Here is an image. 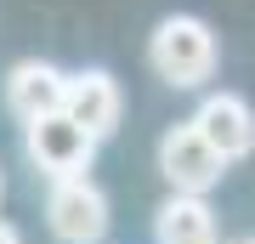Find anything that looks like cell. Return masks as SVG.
Here are the masks:
<instances>
[{
  "label": "cell",
  "mask_w": 255,
  "mask_h": 244,
  "mask_svg": "<svg viewBox=\"0 0 255 244\" xmlns=\"http://www.w3.org/2000/svg\"><path fill=\"white\" fill-rule=\"evenodd\" d=\"M216 63H221V45H216V28L204 17L176 11V17H164L153 34H147V68H153L164 85H176V91H199L210 74H216Z\"/></svg>",
  "instance_id": "6da1fadb"
},
{
  "label": "cell",
  "mask_w": 255,
  "mask_h": 244,
  "mask_svg": "<svg viewBox=\"0 0 255 244\" xmlns=\"http://www.w3.org/2000/svg\"><path fill=\"white\" fill-rule=\"evenodd\" d=\"M108 193L97 188L91 176H63L51 182L46 193V227L57 244H97L102 233H108Z\"/></svg>",
  "instance_id": "7a4b0ae2"
},
{
  "label": "cell",
  "mask_w": 255,
  "mask_h": 244,
  "mask_svg": "<svg viewBox=\"0 0 255 244\" xmlns=\"http://www.w3.org/2000/svg\"><path fill=\"white\" fill-rule=\"evenodd\" d=\"M23 154H28V165H34L40 176L63 182V176H85L97 142L74 125L68 114H46V119H34V125H23Z\"/></svg>",
  "instance_id": "3957f363"
},
{
  "label": "cell",
  "mask_w": 255,
  "mask_h": 244,
  "mask_svg": "<svg viewBox=\"0 0 255 244\" xmlns=\"http://www.w3.org/2000/svg\"><path fill=\"white\" fill-rule=\"evenodd\" d=\"M187 125L210 142V154H216L221 165H233V159L255 154V108L238 97V91H210L199 108H193Z\"/></svg>",
  "instance_id": "277c9868"
},
{
  "label": "cell",
  "mask_w": 255,
  "mask_h": 244,
  "mask_svg": "<svg viewBox=\"0 0 255 244\" xmlns=\"http://www.w3.org/2000/svg\"><path fill=\"white\" fill-rule=\"evenodd\" d=\"M159 171H164V182H170V193H193V199H204V193L227 176V165L210 154V142L182 119V125H170V131L159 136Z\"/></svg>",
  "instance_id": "5b68a950"
},
{
  "label": "cell",
  "mask_w": 255,
  "mask_h": 244,
  "mask_svg": "<svg viewBox=\"0 0 255 244\" xmlns=\"http://www.w3.org/2000/svg\"><path fill=\"white\" fill-rule=\"evenodd\" d=\"M63 114L80 125L91 142L119 131V114H125V97H119V80L108 68H80L68 74V91H63Z\"/></svg>",
  "instance_id": "8992f818"
},
{
  "label": "cell",
  "mask_w": 255,
  "mask_h": 244,
  "mask_svg": "<svg viewBox=\"0 0 255 244\" xmlns=\"http://www.w3.org/2000/svg\"><path fill=\"white\" fill-rule=\"evenodd\" d=\"M63 91H68V74L57 63H40V57H28L6 74V108L23 119V125H34V119L46 114H63Z\"/></svg>",
  "instance_id": "52a82bcc"
},
{
  "label": "cell",
  "mask_w": 255,
  "mask_h": 244,
  "mask_svg": "<svg viewBox=\"0 0 255 244\" xmlns=\"http://www.w3.org/2000/svg\"><path fill=\"white\" fill-rule=\"evenodd\" d=\"M153 239L159 244H221V222L210 199H193V193H170L153 210Z\"/></svg>",
  "instance_id": "ba28073f"
},
{
  "label": "cell",
  "mask_w": 255,
  "mask_h": 244,
  "mask_svg": "<svg viewBox=\"0 0 255 244\" xmlns=\"http://www.w3.org/2000/svg\"><path fill=\"white\" fill-rule=\"evenodd\" d=\"M0 244H23V233H17L11 222H0Z\"/></svg>",
  "instance_id": "9c48e42d"
},
{
  "label": "cell",
  "mask_w": 255,
  "mask_h": 244,
  "mask_svg": "<svg viewBox=\"0 0 255 244\" xmlns=\"http://www.w3.org/2000/svg\"><path fill=\"white\" fill-rule=\"evenodd\" d=\"M0 199H6V176H0Z\"/></svg>",
  "instance_id": "30bf717a"
},
{
  "label": "cell",
  "mask_w": 255,
  "mask_h": 244,
  "mask_svg": "<svg viewBox=\"0 0 255 244\" xmlns=\"http://www.w3.org/2000/svg\"><path fill=\"white\" fill-rule=\"evenodd\" d=\"M244 244H255V239H244Z\"/></svg>",
  "instance_id": "8fae6325"
}]
</instances>
